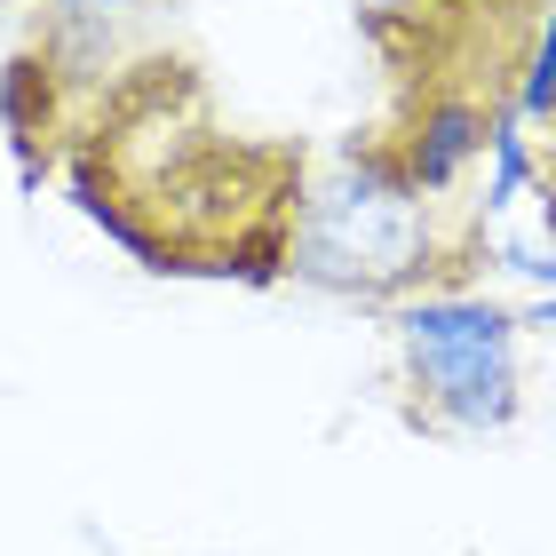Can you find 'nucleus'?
Listing matches in <instances>:
<instances>
[{
  "label": "nucleus",
  "mask_w": 556,
  "mask_h": 556,
  "mask_svg": "<svg viewBox=\"0 0 556 556\" xmlns=\"http://www.w3.org/2000/svg\"><path fill=\"white\" fill-rule=\"evenodd\" d=\"M477 263H485L477 215H453L445 199L406 191L366 136H350L342 160L294 199L287 270L326 294H358L397 311L414 294H453Z\"/></svg>",
  "instance_id": "1"
},
{
  "label": "nucleus",
  "mask_w": 556,
  "mask_h": 556,
  "mask_svg": "<svg viewBox=\"0 0 556 556\" xmlns=\"http://www.w3.org/2000/svg\"><path fill=\"white\" fill-rule=\"evenodd\" d=\"M517 119H548L556 128V0H541V33L517 64Z\"/></svg>",
  "instance_id": "3"
},
{
  "label": "nucleus",
  "mask_w": 556,
  "mask_h": 556,
  "mask_svg": "<svg viewBox=\"0 0 556 556\" xmlns=\"http://www.w3.org/2000/svg\"><path fill=\"white\" fill-rule=\"evenodd\" d=\"M501 263L525 270V278H548L556 287V247H525V239H501Z\"/></svg>",
  "instance_id": "4"
},
{
  "label": "nucleus",
  "mask_w": 556,
  "mask_h": 556,
  "mask_svg": "<svg viewBox=\"0 0 556 556\" xmlns=\"http://www.w3.org/2000/svg\"><path fill=\"white\" fill-rule=\"evenodd\" d=\"M397 374H406V414L438 438H493L525 406L517 382V311L493 294H414L390 311Z\"/></svg>",
  "instance_id": "2"
},
{
  "label": "nucleus",
  "mask_w": 556,
  "mask_h": 556,
  "mask_svg": "<svg viewBox=\"0 0 556 556\" xmlns=\"http://www.w3.org/2000/svg\"><path fill=\"white\" fill-rule=\"evenodd\" d=\"M374 9H414V0H374Z\"/></svg>",
  "instance_id": "7"
},
{
  "label": "nucleus",
  "mask_w": 556,
  "mask_h": 556,
  "mask_svg": "<svg viewBox=\"0 0 556 556\" xmlns=\"http://www.w3.org/2000/svg\"><path fill=\"white\" fill-rule=\"evenodd\" d=\"M517 326H556V294H541V302H533V311H525Z\"/></svg>",
  "instance_id": "6"
},
{
  "label": "nucleus",
  "mask_w": 556,
  "mask_h": 556,
  "mask_svg": "<svg viewBox=\"0 0 556 556\" xmlns=\"http://www.w3.org/2000/svg\"><path fill=\"white\" fill-rule=\"evenodd\" d=\"M64 24H119V16H136L143 0H56Z\"/></svg>",
  "instance_id": "5"
}]
</instances>
